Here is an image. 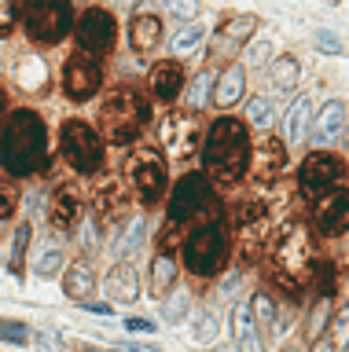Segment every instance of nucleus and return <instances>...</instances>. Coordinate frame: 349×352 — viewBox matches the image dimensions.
<instances>
[{
	"label": "nucleus",
	"mask_w": 349,
	"mask_h": 352,
	"mask_svg": "<svg viewBox=\"0 0 349 352\" xmlns=\"http://www.w3.org/2000/svg\"><path fill=\"white\" fill-rule=\"evenodd\" d=\"M125 327L133 330V334H147V330H155V323H151V319H125Z\"/></svg>",
	"instance_id": "49530a36"
},
{
	"label": "nucleus",
	"mask_w": 349,
	"mask_h": 352,
	"mask_svg": "<svg viewBox=\"0 0 349 352\" xmlns=\"http://www.w3.org/2000/svg\"><path fill=\"white\" fill-rule=\"evenodd\" d=\"M26 246H30V228H19L15 231V246H12V272H23Z\"/></svg>",
	"instance_id": "4c0bfd02"
},
{
	"label": "nucleus",
	"mask_w": 349,
	"mask_h": 352,
	"mask_svg": "<svg viewBox=\"0 0 349 352\" xmlns=\"http://www.w3.org/2000/svg\"><path fill=\"white\" fill-rule=\"evenodd\" d=\"M173 297L166 305H162V316L169 319V323H180L184 316H188V308H191V297H188V290H169Z\"/></svg>",
	"instance_id": "f704fd0d"
},
{
	"label": "nucleus",
	"mask_w": 349,
	"mask_h": 352,
	"mask_svg": "<svg viewBox=\"0 0 349 352\" xmlns=\"http://www.w3.org/2000/svg\"><path fill=\"white\" fill-rule=\"evenodd\" d=\"M180 88H184V70H180V63H158L155 66V74H151V92H155L158 103H173V99L180 96Z\"/></svg>",
	"instance_id": "f3484780"
},
{
	"label": "nucleus",
	"mask_w": 349,
	"mask_h": 352,
	"mask_svg": "<svg viewBox=\"0 0 349 352\" xmlns=\"http://www.w3.org/2000/svg\"><path fill=\"white\" fill-rule=\"evenodd\" d=\"M246 118H250V125H257V129H268L272 125V103H268V96H254L246 103Z\"/></svg>",
	"instance_id": "c9c22d12"
},
{
	"label": "nucleus",
	"mask_w": 349,
	"mask_h": 352,
	"mask_svg": "<svg viewBox=\"0 0 349 352\" xmlns=\"http://www.w3.org/2000/svg\"><path fill=\"white\" fill-rule=\"evenodd\" d=\"M313 220L320 235H342V231H349V191H335V187L324 191L313 209Z\"/></svg>",
	"instance_id": "f8f14e48"
},
{
	"label": "nucleus",
	"mask_w": 349,
	"mask_h": 352,
	"mask_svg": "<svg viewBox=\"0 0 349 352\" xmlns=\"http://www.w3.org/2000/svg\"><path fill=\"white\" fill-rule=\"evenodd\" d=\"M166 8L177 19H195V15H199V0H166Z\"/></svg>",
	"instance_id": "a19ab883"
},
{
	"label": "nucleus",
	"mask_w": 349,
	"mask_h": 352,
	"mask_svg": "<svg viewBox=\"0 0 349 352\" xmlns=\"http://www.w3.org/2000/svg\"><path fill=\"white\" fill-rule=\"evenodd\" d=\"M15 15H19L15 0H0V37H4V33H12V26H15Z\"/></svg>",
	"instance_id": "79ce46f5"
},
{
	"label": "nucleus",
	"mask_w": 349,
	"mask_h": 352,
	"mask_svg": "<svg viewBox=\"0 0 349 352\" xmlns=\"http://www.w3.org/2000/svg\"><path fill=\"white\" fill-rule=\"evenodd\" d=\"M228 261V235L217 224H206L199 231H191L188 242H184V268L191 275H217L221 272V264Z\"/></svg>",
	"instance_id": "20e7f679"
},
{
	"label": "nucleus",
	"mask_w": 349,
	"mask_h": 352,
	"mask_svg": "<svg viewBox=\"0 0 349 352\" xmlns=\"http://www.w3.org/2000/svg\"><path fill=\"white\" fill-rule=\"evenodd\" d=\"M195 334H199L202 341H210V338L217 334V319H213V312H202V316H199V327H195Z\"/></svg>",
	"instance_id": "37998d69"
},
{
	"label": "nucleus",
	"mask_w": 349,
	"mask_h": 352,
	"mask_svg": "<svg viewBox=\"0 0 349 352\" xmlns=\"http://www.w3.org/2000/svg\"><path fill=\"white\" fill-rule=\"evenodd\" d=\"M63 268V250H48V253H41V261H37V275H56Z\"/></svg>",
	"instance_id": "58836bf2"
},
{
	"label": "nucleus",
	"mask_w": 349,
	"mask_h": 352,
	"mask_svg": "<svg viewBox=\"0 0 349 352\" xmlns=\"http://www.w3.org/2000/svg\"><path fill=\"white\" fill-rule=\"evenodd\" d=\"M250 319H254L257 327H265V330H272V327H276V305H272L268 290L254 294V312H250Z\"/></svg>",
	"instance_id": "2f4dec72"
},
{
	"label": "nucleus",
	"mask_w": 349,
	"mask_h": 352,
	"mask_svg": "<svg viewBox=\"0 0 349 352\" xmlns=\"http://www.w3.org/2000/svg\"><path fill=\"white\" fill-rule=\"evenodd\" d=\"M210 88H213V77H210V70H202L191 81V88H188V107L191 110H202L206 103H210Z\"/></svg>",
	"instance_id": "473e14b6"
},
{
	"label": "nucleus",
	"mask_w": 349,
	"mask_h": 352,
	"mask_svg": "<svg viewBox=\"0 0 349 352\" xmlns=\"http://www.w3.org/2000/svg\"><path fill=\"white\" fill-rule=\"evenodd\" d=\"M305 279H309V290L316 297H331V283H335V264L331 261H313L309 272H305Z\"/></svg>",
	"instance_id": "cd10ccee"
},
{
	"label": "nucleus",
	"mask_w": 349,
	"mask_h": 352,
	"mask_svg": "<svg viewBox=\"0 0 349 352\" xmlns=\"http://www.w3.org/2000/svg\"><path fill=\"white\" fill-rule=\"evenodd\" d=\"M89 352H92V349H89Z\"/></svg>",
	"instance_id": "5fc2aeb1"
},
{
	"label": "nucleus",
	"mask_w": 349,
	"mask_h": 352,
	"mask_svg": "<svg viewBox=\"0 0 349 352\" xmlns=\"http://www.w3.org/2000/svg\"><path fill=\"white\" fill-rule=\"evenodd\" d=\"M254 26H257V19L254 15H243V19H232L228 26L217 33V41H213V59H228L239 44L243 41H250V33H254Z\"/></svg>",
	"instance_id": "dca6fc26"
},
{
	"label": "nucleus",
	"mask_w": 349,
	"mask_h": 352,
	"mask_svg": "<svg viewBox=\"0 0 349 352\" xmlns=\"http://www.w3.org/2000/svg\"><path fill=\"white\" fill-rule=\"evenodd\" d=\"M147 99L136 92V88H118V92L107 96V103L100 110V125L103 136L111 143H133L147 125Z\"/></svg>",
	"instance_id": "7ed1b4c3"
},
{
	"label": "nucleus",
	"mask_w": 349,
	"mask_h": 352,
	"mask_svg": "<svg viewBox=\"0 0 349 352\" xmlns=\"http://www.w3.org/2000/svg\"><path fill=\"white\" fill-rule=\"evenodd\" d=\"M144 231H147V224L144 220H133L129 224V231H125V239H118V257H129V253H136L140 246H144Z\"/></svg>",
	"instance_id": "72a5a7b5"
},
{
	"label": "nucleus",
	"mask_w": 349,
	"mask_h": 352,
	"mask_svg": "<svg viewBox=\"0 0 349 352\" xmlns=\"http://www.w3.org/2000/svg\"><path fill=\"white\" fill-rule=\"evenodd\" d=\"M125 352H162V349H155V345H129Z\"/></svg>",
	"instance_id": "8fccbe9b"
},
{
	"label": "nucleus",
	"mask_w": 349,
	"mask_h": 352,
	"mask_svg": "<svg viewBox=\"0 0 349 352\" xmlns=\"http://www.w3.org/2000/svg\"><path fill=\"white\" fill-rule=\"evenodd\" d=\"M316 48H324V52H331V55H338V52H342V41H338L335 33H327V30H320V33H316Z\"/></svg>",
	"instance_id": "c03bdc74"
},
{
	"label": "nucleus",
	"mask_w": 349,
	"mask_h": 352,
	"mask_svg": "<svg viewBox=\"0 0 349 352\" xmlns=\"http://www.w3.org/2000/svg\"><path fill=\"white\" fill-rule=\"evenodd\" d=\"M81 308H89V312H96V316L111 312V305H107V301H81Z\"/></svg>",
	"instance_id": "de8ad7c7"
},
{
	"label": "nucleus",
	"mask_w": 349,
	"mask_h": 352,
	"mask_svg": "<svg viewBox=\"0 0 349 352\" xmlns=\"http://www.w3.org/2000/svg\"><path fill=\"white\" fill-rule=\"evenodd\" d=\"M327 319H331V297H316V305H313V312H309V327H305V334H309L313 341H316V338H324Z\"/></svg>",
	"instance_id": "c756f323"
},
{
	"label": "nucleus",
	"mask_w": 349,
	"mask_h": 352,
	"mask_svg": "<svg viewBox=\"0 0 349 352\" xmlns=\"http://www.w3.org/2000/svg\"><path fill=\"white\" fill-rule=\"evenodd\" d=\"M63 290H67L74 301H92L89 294H96V275H92V268L85 261H74L67 272H63Z\"/></svg>",
	"instance_id": "aec40b11"
},
{
	"label": "nucleus",
	"mask_w": 349,
	"mask_h": 352,
	"mask_svg": "<svg viewBox=\"0 0 349 352\" xmlns=\"http://www.w3.org/2000/svg\"><path fill=\"white\" fill-rule=\"evenodd\" d=\"M15 206H19V187H15L12 180H4V176H0V220L12 217Z\"/></svg>",
	"instance_id": "e433bc0d"
},
{
	"label": "nucleus",
	"mask_w": 349,
	"mask_h": 352,
	"mask_svg": "<svg viewBox=\"0 0 349 352\" xmlns=\"http://www.w3.org/2000/svg\"><path fill=\"white\" fill-rule=\"evenodd\" d=\"M100 85H103L100 63L89 59L85 52H74L67 59V70H63V92H67L74 103H85V99H92L100 92Z\"/></svg>",
	"instance_id": "1a4fd4ad"
},
{
	"label": "nucleus",
	"mask_w": 349,
	"mask_h": 352,
	"mask_svg": "<svg viewBox=\"0 0 349 352\" xmlns=\"http://www.w3.org/2000/svg\"><path fill=\"white\" fill-rule=\"evenodd\" d=\"M346 147H349V129H346Z\"/></svg>",
	"instance_id": "603ef678"
},
{
	"label": "nucleus",
	"mask_w": 349,
	"mask_h": 352,
	"mask_svg": "<svg viewBox=\"0 0 349 352\" xmlns=\"http://www.w3.org/2000/svg\"><path fill=\"white\" fill-rule=\"evenodd\" d=\"M107 294L114 297V301H136L140 297V286H136V272H133V264H114L111 275H107Z\"/></svg>",
	"instance_id": "412c9836"
},
{
	"label": "nucleus",
	"mask_w": 349,
	"mask_h": 352,
	"mask_svg": "<svg viewBox=\"0 0 349 352\" xmlns=\"http://www.w3.org/2000/svg\"><path fill=\"white\" fill-rule=\"evenodd\" d=\"M309 352H335V341H331V338H316Z\"/></svg>",
	"instance_id": "09e8293b"
},
{
	"label": "nucleus",
	"mask_w": 349,
	"mask_h": 352,
	"mask_svg": "<svg viewBox=\"0 0 349 352\" xmlns=\"http://www.w3.org/2000/svg\"><path fill=\"white\" fill-rule=\"evenodd\" d=\"M74 37L85 55H107L114 48V19L103 8H89L74 26Z\"/></svg>",
	"instance_id": "9d476101"
},
{
	"label": "nucleus",
	"mask_w": 349,
	"mask_h": 352,
	"mask_svg": "<svg viewBox=\"0 0 349 352\" xmlns=\"http://www.w3.org/2000/svg\"><path fill=\"white\" fill-rule=\"evenodd\" d=\"M283 165H287V151H283V143L279 140H265L257 147V158H254V176L261 184H268V180H276V176L283 173Z\"/></svg>",
	"instance_id": "a211bd4d"
},
{
	"label": "nucleus",
	"mask_w": 349,
	"mask_h": 352,
	"mask_svg": "<svg viewBox=\"0 0 349 352\" xmlns=\"http://www.w3.org/2000/svg\"><path fill=\"white\" fill-rule=\"evenodd\" d=\"M15 85L23 88V92H41V88L48 85V66H45V59L26 55V59L15 66Z\"/></svg>",
	"instance_id": "5701e85b"
},
{
	"label": "nucleus",
	"mask_w": 349,
	"mask_h": 352,
	"mask_svg": "<svg viewBox=\"0 0 349 352\" xmlns=\"http://www.w3.org/2000/svg\"><path fill=\"white\" fill-rule=\"evenodd\" d=\"M173 283H177V261H173V253H158L151 264V294H169Z\"/></svg>",
	"instance_id": "bb28decb"
},
{
	"label": "nucleus",
	"mask_w": 349,
	"mask_h": 352,
	"mask_svg": "<svg viewBox=\"0 0 349 352\" xmlns=\"http://www.w3.org/2000/svg\"><path fill=\"white\" fill-rule=\"evenodd\" d=\"M272 81H276L279 92H290V88H298V74H302V66L298 59H290V55H279L276 63H272Z\"/></svg>",
	"instance_id": "c85d7f7f"
},
{
	"label": "nucleus",
	"mask_w": 349,
	"mask_h": 352,
	"mask_svg": "<svg viewBox=\"0 0 349 352\" xmlns=\"http://www.w3.org/2000/svg\"><path fill=\"white\" fill-rule=\"evenodd\" d=\"M81 217V198L78 191H56V198H52V224L56 228H74Z\"/></svg>",
	"instance_id": "393cba45"
},
{
	"label": "nucleus",
	"mask_w": 349,
	"mask_h": 352,
	"mask_svg": "<svg viewBox=\"0 0 349 352\" xmlns=\"http://www.w3.org/2000/svg\"><path fill=\"white\" fill-rule=\"evenodd\" d=\"M129 41H133V48L140 55H147L162 41V19L155 15V11H140V15L133 19V30H129Z\"/></svg>",
	"instance_id": "6ab92c4d"
},
{
	"label": "nucleus",
	"mask_w": 349,
	"mask_h": 352,
	"mask_svg": "<svg viewBox=\"0 0 349 352\" xmlns=\"http://www.w3.org/2000/svg\"><path fill=\"white\" fill-rule=\"evenodd\" d=\"M48 162V129L34 110H15L0 129V165L12 176H34Z\"/></svg>",
	"instance_id": "f257e3e1"
},
{
	"label": "nucleus",
	"mask_w": 349,
	"mask_h": 352,
	"mask_svg": "<svg viewBox=\"0 0 349 352\" xmlns=\"http://www.w3.org/2000/svg\"><path fill=\"white\" fill-rule=\"evenodd\" d=\"M4 107H8V96H4V88H0V114H4Z\"/></svg>",
	"instance_id": "3c124183"
},
{
	"label": "nucleus",
	"mask_w": 349,
	"mask_h": 352,
	"mask_svg": "<svg viewBox=\"0 0 349 352\" xmlns=\"http://www.w3.org/2000/svg\"><path fill=\"white\" fill-rule=\"evenodd\" d=\"M63 154H67V162L78 173H85V176L100 173V165H103L100 132L92 125H85V121H78V118L67 121V125H63Z\"/></svg>",
	"instance_id": "0eeeda50"
},
{
	"label": "nucleus",
	"mask_w": 349,
	"mask_h": 352,
	"mask_svg": "<svg viewBox=\"0 0 349 352\" xmlns=\"http://www.w3.org/2000/svg\"><path fill=\"white\" fill-rule=\"evenodd\" d=\"M342 129H346V103L342 99H331V103H324L320 118H316L313 143L316 147H331V143L342 136Z\"/></svg>",
	"instance_id": "4468645a"
},
{
	"label": "nucleus",
	"mask_w": 349,
	"mask_h": 352,
	"mask_svg": "<svg viewBox=\"0 0 349 352\" xmlns=\"http://www.w3.org/2000/svg\"><path fill=\"white\" fill-rule=\"evenodd\" d=\"M125 176H129V184H133V195L144 206L158 202L162 191H166V162H162V154H155V151H133L129 154Z\"/></svg>",
	"instance_id": "6e6552de"
},
{
	"label": "nucleus",
	"mask_w": 349,
	"mask_h": 352,
	"mask_svg": "<svg viewBox=\"0 0 349 352\" xmlns=\"http://www.w3.org/2000/svg\"><path fill=\"white\" fill-rule=\"evenodd\" d=\"M232 330H235L239 352H265V345H261V334H257V323L250 319L246 308H235V312H232Z\"/></svg>",
	"instance_id": "b1692460"
},
{
	"label": "nucleus",
	"mask_w": 349,
	"mask_h": 352,
	"mask_svg": "<svg viewBox=\"0 0 349 352\" xmlns=\"http://www.w3.org/2000/svg\"><path fill=\"white\" fill-rule=\"evenodd\" d=\"M346 176V165L335 158V154H313V158H305L302 162V173H298V180H302V191L305 195H324V191H331V187L338 184Z\"/></svg>",
	"instance_id": "9b49d317"
},
{
	"label": "nucleus",
	"mask_w": 349,
	"mask_h": 352,
	"mask_svg": "<svg viewBox=\"0 0 349 352\" xmlns=\"http://www.w3.org/2000/svg\"><path fill=\"white\" fill-rule=\"evenodd\" d=\"M162 143L173 154H191L199 147V121L195 118H166L162 125Z\"/></svg>",
	"instance_id": "ddd939ff"
},
{
	"label": "nucleus",
	"mask_w": 349,
	"mask_h": 352,
	"mask_svg": "<svg viewBox=\"0 0 349 352\" xmlns=\"http://www.w3.org/2000/svg\"><path fill=\"white\" fill-rule=\"evenodd\" d=\"M268 52H272V44H268V41H261V44H254V48L246 52V59H250V63H265V55H268Z\"/></svg>",
	"instance_id": "a18cd8bd"
},
{
	"label": "nucleus",
	"mask_w": 349,
	"mask_h": 352,
	"mask_svg": "<svg viewBox=\"0 0 349 352\" xmlns=\"http://www.w3.org/2000/svg\"><path fill=\"white\" fill-rule=\"evenodd\" d=\"M114 4H129V0H114Z\"/></svg>",
	"instance_id": "864d4df0"
},
{
	"label": "nucleus",
	"mask_w": 349,
	"mask_h": 352,
	"mask_svg": "<svg viewBox=\"0 0 349 352\" xmlns=\"http://www.w3.org/2000/svg\"><path fill=\"white\" fill-rule=\"evenodd\" d=\"M202 37H206L202 26H184V30H177V33H173V55H188V52H195V48L202 44Z\"/></svg>",
	"instance_id": "7c9ffc66"
},
{
	"label": "nucleus",
	"mask_w": 349,
	"mask_h": 352,
	"mask_svg": "<svg viewBox=\"0 0 349 352\" xmlns=\"http://www.w3.org/2000/svg\"><path fill=\"white\" fill-rule=\"evenodd\" d=\"M199 213H217V195L210 191V180L202 173H188V176H180V184L169 195V220L184 224V220H191Z\"/></svg>",
	"instance_id": "423d86ee"
},
{
	"label": "nucleus",
	"mask_w": 349,
	"mask_h": 352,
	"mask_svg": "<svg viewBox=\"0 0 349 352\" xmlns=\"http://www.w3.org/2000/svg\"><path fill=\"white\" fill-rule=\"evenodd\" d=\"M92 202H96V213H100L103 220L125 217V191H122V184H118V180L100 184V191H96Z\"/></svg>",
	"instance_id": "4be33fe9"
},
{
	"label": "nucleus",
	"mask_w": 349,
	"mask_h": 352,
	"mask_svg": "<svg viewBox=\"0 0 349 352\" xmlns=\"http://www.w3.org/2000/svg\"><path fill=\"white\" fill-rule=\"evenodd\" d=\"M0 338L4 341H15V345H26L30 341V330L23 323H15V319H8V323H0Z\"/></svg>",
	"instance_id": "ea45409f"
},
{
	"label": "nucleus",
	"mask_w": 349,
	"mask_h": 352,
	"mask_svg": "<svg viewBox=\"0 0 349 352\" xmlns=\"http://www.w3.org/2000/svg\"><path fill=\"white\" fill-rule=\"evenodd\" d=\"M74 30V4L70 0H30L26 8V33L37 44H59Z\"/></svg>",
	"instance_id": "39448f33"
},
{
	"label": "nucleus",
	"mask_w": 349,
	"mask_h": 352,
	"mask_svg": "<svg viewBox=\"0 0 349 352\" xmlns=\"http://www.w3.org/2000/svg\"><path fill=\"white\" fill-rule=\"evenodd\" d=\"M243 92H246V70L239 63H228L221 70V77L213 81V103L217 107H235L239 99H243Z\"/></svg>",
	"instance_id": "2eb2a0df"
},
{
	"label": "nucleus",
	"mask_w": 349,
	"mask_h": 352,
	"mask_svg": "<svg viewBox=\"0 0 349 352\" xmlns=\"http://www.w3.org/2000/svg\"><path fill=\"white\" fill-rule=\"evenodd\" d=\"M246 165H250L246 125L235 118H217L210 125V136H206V173L213 180L232 184L246 173Z\"/></svg>",
	"instance_id": "f03ea898"
},
{
	"label": "nucleus",
	"mask_w": 349,
	"mask_h": 352,
	"mask_svg": "<svg viewBox=\"0 0 349 352\" xmlns=\"http://www.w3.org/2000/svg\"><path fill=\"white\" fill-rule=\"evenodd\" d=\"M309 118H313V103H309V96H298L290 103L287 110V140L298 147V143L309 136Z\"/></svg>",
	"instance_id": "a878e982"
}]
</instances>
